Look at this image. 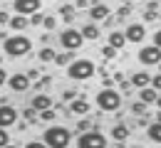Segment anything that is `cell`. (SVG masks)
Wrapping results in <instances>:
<instances>
[{
    "label": "cell",
    "instance_id": "6da1fadb",
    "mask_svg": "<svg viewBox=\"0 0 161 148\" xmlns=\"http://www.w3.org/2000/svg\"><path fill=\"white\" fill-rule=\"evenodd\" d=\"M94 72H97V67H94L92 59H72V62L67 64V77L75 79V82H87V79H92Z\"/></svg>",
    "mask_w": 161,
    "mask_h": 148
},
{
    "label": "cell",
    "instance_id": "7a4b0ae2",
    "mask_svg": "<svg viewBox=\"0 0 161 148\" xmlns=\"http://www.w3.org/2000/svg\"><path fill=\"white\" fill-rule=\"evenodd\" d=\"M42 143L52 148H62L72 143V131H67L64 126H50L45 133H42Z\"/></svg>",
    "mask_w": 161,
    "mask_h": 148
},
{
    "label": "cell",
    "instance_id": "3957f363",
    "mask_svg": "<svg viewBox=\"0 0 161 148\" xmlns=\"http://www.w3.org/2000/svg\"><path fill=\"white\" fill-rule=\"evenodd\" d=\"M3 49H5L8 57H25V54L32 49V42H30V37H25V35H13V37H5Z\"/></svg>",
    "mask_w": 161,
    "mask_h": 148
},
{
    "label": "cell",
    "instance_id": "277c9868",
    "mask_svg": "<svg viewBox=\"0 0 161 148\" xmlns=\"http://www.w3.org/2000/svg\"><path fill=\"white\" fill-rule=\"evenodd\" d=\"M97 106H99L102 111H117V109L121 106L119 91H114L112 86H104L99 94H97Z\"/></svg>",
    "mask_w": 161,
    "mask_h": 148
},
{
    "label": "cell",
    "instance_id": "5b68a950",
    "mask_svg": "<svg viewBox=\"0 0 161 148\" xmlns=\"http://www.w3.org/2000/svg\"><path fill=\"white\" fill-rule=\"evenodd\" d=\"M82 42H84V35L82 30H75V27H67L60 32V44L64 49H80Z\"/></svg>",
    "mask_w": 161,
    "mask_h": 148
},
{
    "label": "cell",
    "instance_id": "8992f818",
    "mask_svg": "<svg viewBox=\"0 0 161 148\" xmlns=\"http://www.w3.org/2000/svg\"><path fill=\"white\" fill-rule=\"evenodd\" d=\"M139 62L144 67H154V64H161V47L159 44H146L139 49Z\"/></svg>",
    "mask_w": 161,
    "mask_h": 148
},
{
    "label": "cell",
    "instance_id": "52a82bcc",
    "mask_svg": "<svg viewBox=\"0 0 161 148\" xmlns=\"http://www.w3.org/2000/svg\"><path fill=\"white\" fill-rule=\"evenodd\" d=\"M77 146H80V148L107 146V138L102 136V131H94V128H89V131H82V133H80V138H77Z\"/></svg>",
    "mask_w": 161,
    "mask_h": 148
},
{
    "label": "cell",
    "instance_id": "ba28073f",
    "mask_svg": "<svg viewBox=\"0 0 161 148\" xmlns=\"http://www.w3.org/2000/svg\"><path fill=\"white\" fill-rule=\"evenodd\" d=\"M18 124V109H13L10 104H0V126L10 128Z\"/></svg>",
    "mask_w": 161,
    "mask_h": 148
},
{
    "label": "cell",
    "instance_id": "9c48e42d",
    "mask_svg": "<svg viewBox=\"0 0 161 148\" xmlns=\"http://www.w3.org/2000/svg\"><path fill=\"white\" fill-rule=\"evenodd\" d=\"M8 84H10V89H13V91H27V89H30V84H32V79H30L27 74L18 72V74L8 77Z\"/></svg>",
    "mask_w": 161,
    "mask_h": 148
},
{
    "label": "cell",
    "instance_id": "30bf717a",
    "mask_svg": "<svg viewBox=\"0 0 161 148\" xmlns=\"http://www.w3.org/2000/svg\"><path fill=\"white\" fill-rule=\"evenodd\" d=\"M109 8L104 5V3H99V0H92V5H89V18H92V22H104L107 18H109Z\"/></svg>",
    "mask_w": 161,
    "mask_h": 148
},
{
    "label": "cell",
    "instance_id": "8fae6325",
    "mask_svg": "<svg viewBox=\"0 0 161 148\" xmlns=\"http://www.w3.org/2000/svg\"><path fill=\"white\" fill-rule=\"evenodd\" d=\"M124 32H126V40H129V42H136V44H139V42H144L146 27H144L141 22H131V25H129Z\"/></svg>",
    "mask_w": 161,
    "mask_h": 148
},
{
    "label": "cell",
    "instance_id": "7c38bea8",
    "mask_svg": "<svg viewBox=\"0 0 161 148\" xmlns=\"http://www.w3.org/2000/svg\"><path fill=\"white\" fill-rule=\"evenodd\" d=\"M15 13H22V15H32V13H37L40 10V0H15Z\"/></svg>",
    "mask_w": 161,
    "mask_h": 148
},
{
    "label": "cell",
    "instance_id": "4fadbf2b",
    "mask_svg": "<svg viewBox=\"0 0 161 148\" xmlns=\"http://www.w3.org/2000/svg\"><path fill=\"white\" fill-rule=\"evenodd\" d=\"M87 111H89V101H87L84 96H77V99H72V104H69V114L84 116Z\"/></svg>",
    "mask_w": 161,
    "mask_h": 148
},
{
    "label": "cell",
    "instance_id": "5bb4252c",
    "mask_svg": "<svg viewBox=\"0 0 161 148\" xmlns=\"http://www.w3.org/2000/svg\"><path fill=\"white\" fill-rule=\"evenodd\" d=\"M139 99L144 101V104H156V99H159V91L154 89V86L149 84V86H144V89H139Z\"/></svg>",
    "mask_w": 161,
    "mask_h": 148
},
{
    "label": "cell",
    "instance_id": "9a60e30c",
    "mask_svg": "<svg viewBox=\"0 0 161 148\" xmlns=\"http://www.w3.org/2000/svg\"><path fill=\"white\" fill-rule=\"evenodd\" d=\"M151 84V74L149 72H134L131 74V86H136V89H144V86Z\"/></svg>",
    "mask_w": 161,
    "mask_h": 148
},
{
    "label": "cell",
    "instance_id": "2e32d148",
    "mask_svg": "<svg viewBox=\"0 0 161 148\" xmlns=\"http://www.w3.org/2000/svg\"><path fill=\"white\" fill-rule=\"evenodd\" d=\"M10 27H13L15 32H22V30H27V27H30V18H27V15H22V13H18L15 18H10Z\"/></svg>",
    "mask_w": 161,
    "mask_h": 148
},
{
    "label": "cell",
    "instance_id": "e0dca14e",
    "mask_svg": "<svg viewBox=\"0 0 161 148\" xmlns=\"http://www.w3.org/2000/svg\"><path fill=\"white\" fill-rule=\"evenodd\" d=\"M129 42L126 40V32H121V30H117V32H109V44L112 47H117V49H124V44Z\"/></svg>",
    "mask_w": 161,
    "mask_h": 148
},
{
    "label": "cell",
    "instance_id": "ac0fdd59",
    "mask_svg": "<svg viewBox=\"0 0 161 148\" xmlns=\"http://www.w3.org/2000/svg\"><path fill=\"white\" fill-rule=\"evenodd\" d=\"M30 106H35L37 111H42V109H50V106H55V104H52V99H50L47 94H35V96H32V104H30Z\"/></svg>",
    "mask_w": 161,
    "mask_h": 148
},
{
    "label": "cell",
    "instance_id": "d6986e66",
    "mask_svg": "<svg viewBox=\"0 0 161 148\" xmlns=\"http://www.w3.org/2000/svg\"><path fill=\"white\" fill-rule=\"evenodd\" d=\"M146 136L154 141V143H161V121H151L146 126Z\"/></svg>",
    "mask_w": 161,
    "mask_h": 148
},
{
    "label": "cell",
    "instance_id": "ffe728a7",
    "mask_svg": "<svg viewBox=\"0 0 161 148\" xmlns=\"http://www.w3.org/2000/svg\"><path fill=\"white\" fill-rule=\"evenodd\" d=\"M72 59H75V49H67V52H57L55 54V64H60V67L69 64Z\"/></svg>",
    "mask_w": 161,
    "mask_h": 148
},
{
    "label": "cell",
    "instance_id": "44dd1931",
    "mask_svg": "<svg viewBox=\"0 0 161 148\" xmlns=\"http://www.w3.org/2000/svg\"><path fill=\"white\" fill-rule=\"evenodd\" d=\"M60 15L64 22H72L75 20V5H69V3H62L60 5Z\"/></svg>",
    "mask_w": 161,
    "mask_h": 148
},
{
    "label": "cell",
    "instance_id": "7402d4cb",
    "mask_svg": "<svg viewBox=\"0 0 161 148\" xmlns=\"http://www.w3.org/2000/svg\"><path fill=\"white\" fill-rule=\"evenodd\" d=\"M55 54H57V52H55L52 47H42L40 52H37V59H40L42 64H47V62H55Z\"/></svg>",
    "mask_w": 161,
    "mask_h": 148
},
{
    "label": "cell",
    "instance_id": "603a6c76",
    "mask_svg": "<svg viewBox=\"0 0 161 148\" xmlns=\"http://www.w3.org/2000/svg\"><path fill=\"white\" fill-rule=\"evenodd\" d=\"M82 35H84V40H97V37H99V27H97L94 22H89V25L82 27Z\"/></svg>",
    "mask_w": 161,
    "mask_h": 148
},
{
    "label": "cell",
    "instance_id": "cb8c5ba5",
    "mask_svg": "<svg viewBox=\"0 0 161 148\" xmlns=\"http://www.w3.org/2000/svg\"><path fill=\"white\" fill-rule=\"evenodd\" d=\"M126 136H129V128L124 126V124H117V126L112 128V138L114 141H126Z\"/></svg>",
    "mask_w": 161,
    "mask_h": 148
},
{
    "label": "cell",
    "instance_id": "d4e9b609",
    "mask_svg": "<svg viewBox=\"0 0 161 148\" xmlns=\"http://www.w3.org/2000/svg\"><path fill=\"white\" fill-rule=\"evenodd\" d=\"M146 109H149V104H144V101H134V104H131V114H136V116H144V114H146Z\"/></svg>",
    "mask_w": 161,
    "mask_h": 148
},
{
    "label": "cell",
    "instance_id": "484cf974",
    "mask_svg": "<svg viewBox=\"0 0 161 148\" xmlns=\"http://www.w3.org/2000/svg\"><path fill=\"white\" fill-rule=\"evenodd\" d=\"M55 116H57V109L52 111V106H50V109H42V111H40V121H55Z\"/></svg>",
    "mask_w": 161,
    "mask_h": 148
},
{
    "label": "cell",
    "instance_id": "4316f807",
    "mask_svg": "<svg viewBox=\"0 0 161 148\" xmlns=\"http://www.w3.org/2000/svg\"><path fill=\"white\" fill-rule=\"evenodd\" d=\"M126 15H131V3L129 0L119 3V10H117V18H126Z\"/></svg>",
    "mask_w": 161,
    "mask_h": 148
},
{
    "label": "cell",
    "instance_id": "83f0119b",
    "mask_svg": "<svg viewBox=\"0 0 161 148\" xmlns=\"http://www.w3.org/2000/svg\"><path fill=\"white\" fill-rule=\"evenodd\" d=\"M117 52H119V49H117V47H112V44H104V47H102L104 59H114V57H117Z\"/></svg>",
    "mask_w": 161,
    "mask_h": 148
},
{
    "label": "cell",
    "instance_id": "f1b7e54d",
    "mask_svg": "<svg viewBox=\"0 0 161 148\" xmlns=\"http://www.w3.org/2000/svg\"><path fill=\"white\" fill-rule=\"evenodd\" d=\"M22 116H25L27 121H37V119H40V111H37L35 106H30V109H25V111H22Z\"/></svg>",
    "mask_w": 161,
    "mask_h": 148
},
{
    "label": "cell",
    "instance_id": "f546056e",
    "mask_svg": "<svg viewBox=\"0 0 161 148\" xmlns=\"http://www.w3.org/2000/svg\"><path fill=\"white\" fill-rule=\"evenodd\" d=\"M42 25H45V30H55V25H57V20H55L52 15H45V20H42Z\"/></svg>",
    "mask_w": 161,
    "mask_h": 148
},
{
    "label": "cell",
    "instance_id": "4dcf8cb0",
    "mask_svg": "<svg viewBox=\"0 0 161 148\" xmlns=\"http://www.w3.org/2000/svg\"><path fill=\"white\" fill-rule=\"evenodd\" d=\"M42 20H45V15H42L40 10H37V13H32V15H30V25H42Z\"/></svg>",
    "mask_w": 161,
    "mask_h": 148
},
{
    "label": "cell",
    "instance_id": "1f68e13d",
    "mask_svg": "<svg viewBox=\"0 0 161 148\" xmlns=\"http://www.w3.org/2000/svg\"><path fill=\"white\" fill-rule=\"evenodd\" d=\"M10 143V136H8V131L0 126V146H8Z\"/></svg>",
    "mask_w": 161,
    "mask_h": 148
},
{
    "label": "cell",
    "instance_id": "d6a6232c",
    "mask_svg": "<svg viewBox=\"0 0 161 148\" xmlns=\"http://www.w3.org/2000/svg\"><path fill=\"white\" fill-rule=\"evenodd\" d=\"M156 18H159V13H156V10H146V13H144V20H146V22H154Z\"/></svg>",
    "mask_w": 161,
    "mask_h": 148
},
{
    "label": "cell",
    "instance_id": "836d02e7",
    "mask_svg": "<svg viewBox=\"0 0 161 148\" xmlns=\"http://www.w3.org/2000/svg\"><path fill=\"white\" fill-rule=\"evenodd\" d=\"M89 128H92V124H89V121H87V119H80V124H77V131H89Z\"/></svg>",
    "mask_w": 161,
    "mask_h": 148
},
{
    "label": "cell",
    "instance_id": "e575fe53",
    "mask_svg": "<svg viewBox=\"0 0 161 148\" xmlns=\"http://www.w3.org/2000/svg\"><path fill=\"white\" fill-rule=\"evenodd\" d=\"M151 86H154L156 91H161V72H159V74H154V77H151Z\"/></svg>",
    "mask_w": 161,
    "mask_h": 148
},
{
    "label": "cell",
    "instance_id": "d590c367",
    "mask_svg": "<svg viewBox=\"0 0 161 148\" xmlns=\"http://www.w3.org/2000/svg\"><path fill=\"white\" fill-rule=\"evenodd\" d=\"M119 86H121V94H129V89H131V82H124V79H121Z\"/></svg>",
    "mask_w": 161,
    "mask_h": 148
},
{
    "label": "cell",
    "instance_id": "8d00e7d4",
    "mask_svg": "<svg viewBox=\"0 0 161 148\" xmlns=\"http://www.w3.org/2000/svg\"><path fill=\"white\" fill-rule=\"evenodd\" d=\"M62 99L72 101V99H77V91H72V89H69V91H64V94H62Z\"/></svg>",
    "mask_w": 161,
    "mask_h": 148
},
{
    "label": "cell",
    "instance_id": "74e56055",
    "mask_svg": "<svg viewBox=\"0 0 161 148\" xmlns=\"http://www.w3.org/2000/svg\"><path fill=\"white\" fill-rule=\"evenodd\" d=\"M159 0H149V3H146V10H159Z\"/></svg>",
    "mask_w": 161,
    "mask_h": 148
},
{
    "label": "cell",
    "instance_id": "f35d334b",
    "mask_svg": "<svg viewBox=\"0 0 161 148\" xmlns=\"http://www.w3.org/2000/svg\"><path fill=\"white\" fill-rule=\"evenodd\" d=\"M50 82H52V79H50V77H45V79H42V82H37V84H35V86H37V89H40V91H42L45 86H50Z\"/></svg>",
    "mask_w": 161,
    "mask_h": 148
},
{
    "label": "cell",
    "instance_id": "ab89813d",
    "mask_svg": "<svg viewBox=\"0 0 161 148\" xmlns=\"http://www.w3.org/2000/svg\"><path fill=\"white\" fill-rule=\"evenodd\" d=\"M75 8H80V10L89 8V0H77V3H75Z\"/></svg>",
    "mask_w": 161,
    "mask_h": 148
},
{
    "label": "cell",
    "instance_id": "60d3db41",
    "mask_svg": "<svg viewBox=\"0 0 161 148\" xmlns=\"http://www.w3.org/2000/svg\"><path fill=\"white\" fill-rule=\"evenodd\" d=\"M0 25H10V15L8 13H0Z\"/></svg>",
    "mask_w": 161,
    "mask_h": 148
},
{
    "label": "cell",
    "instance_id": "b9f144b4",
    "mask_svg": "<svg viewBox=\"0 0 161 148\" xmlns=\"http://www.w3.org/2000/svg\"><path fill=\"white\" fill-rule=\"evenodd\" d=\"M25 74H27V77H30V79H32V82H35V79H37V77H40V72H37V69H30V72H25Z\"/></svg>",
    "mask_w": 161,
    "mask_h": 148
},
{
    "label": "cell",
    "instance_id": "7bdbcfd3",
    "mask_svg": "<svg viewBox=\"0 0 161 148\" xmlns=\"http://www.w3.org/2000/svg\"><path fill=\"white\" fill-rule=\"evenodd\" d=\"M5 82H8V72H5V69H3V67H0V86L5 84Z\"/></svg>",
    "mask_w": 161,
    "mask_h": 148
},
{
    "label": "cell",
    "instance_id": "ee69618b",
    "mask_svg": "<svg viewBox=\"0 0 161 148\" xmlns=\"http://www.w3.org/2000/svg\"><path fill=\"white\" fill-rule=\"evenodd\" d=\"M154 44H159V47H161V30H159V32H154Z\"/></svg>",
    "mask_w": 161,
    "mask_h": 148
},
{
    "label": "cell",
    "instance_id": "f6af8a7d",
    "mask_svg": "<svg viewBox=\"0 0 161 148\" xmlns=\"http://www.w3.org/2000/svg\"><path fill=\"white\" fill-rule=\"evenodd\" d=\"M156 106L161 109V91H159V99H156Z\"/></svg>",
    "mask_w": 161,
    "mask_h": 148
},
{
    "label": "cell",
    "instance_id": "bcb514c9",
    "mask_svg": "<svg viewBox=\"0 0 161 148\" xmlns=\"http://www.w3.org/2000/svg\"><path fill=\"white\" fill-rule=\"evenodd\" d=\"M156 121H161V109H159V114H156Z\"/></svg>",
    "mask_w": 161,
    "mask_h": 148
},
{
    "label": "cell",
    "instance_id": "7dc6e473",
    "mask_svg": "<svg viewBox=\"0 0 161 148\" xmlns=\"http://www.w3.org/2000/svg\"><path fill=\"white\" fill-rule=\"evenodd\" d=\"M0 104H5V99H3V96H0Z\"/></svg>",
    "mask_w": 161,
    "mask_h": 148
},
{
    "label": "cell",
    "instance_id": "c3c4849f",
    "mask_svg": "<svg viewBox=\"0 0 161 148\" xmlns=\"http://www.w3.org/2000/svg\"><path fill=\"white\" fill-rule=\"evenodd\" d=\"M117 3H126V0H117Z\"/></svg>",
    "mask_w": 161,
    "mask_h": 148
},
{
    "label": "cell",
    "instance_id": "681fc988",
    "mask_svg": "<svg viewBox=\"0 0 161 148\" xmlns=\"http://www.w3.org/2000/svg\"><path fill=\"white\" fill-rule=\"evenodd\" d=\"M0 3H5V0H0Z\"/></svg>",
    "mask_w": 161,
    "mask_h": 148
},
{
    "label": "cell",
    "instance_id": "f907efd6",
    "mask_svg": "<svg viewBox=\"0 0 161 148\" xmlns=\"http://www.w3.org/2000/svg\"><path fill=\"white\" fill-rule=\"evenodd\" d=\"M159 3H161V0H159Z\"/></svg>",
    "mask_w": 161,
    "mask_h": 148
}]
</instances>
